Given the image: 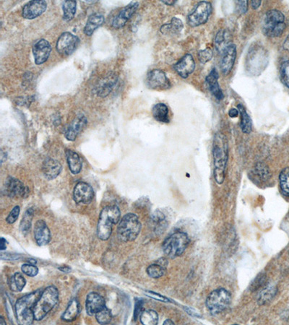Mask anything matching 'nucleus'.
I'll return each instance as SVG.
<instances>
[{"label": "nucleus", "instance_id": "f257e3e1", "mask_svg": "<svg viewBox=\"0 0 289 325\" xmlns=\"http://www.w3.org/2000/svg\"><path fill=\"white\" fill-rule=\"evenodd\" d=\"M213 154L215 180L218 184H222L224 181L228 154L227 141L223 134H217L215 136Z\"/></svg>", "mask_w": 289, "mask_h": 325}, {"label": "nucleus", "instance_id": "f03ea898", "mask_svg": "<svg viewBox=\"0 0 289 325\" xmlns=\"http://www.w3.org/2000/svg\"><path fill=\"white\" fill-rule=\"evenodd\" d=\"M43 291L37 290L34 292L20 298L17 301L15 309L17 320L20 324H33L35 320L34 307Z\"/></svg>", "mask_w": 289, "mask_h": 325}, {"label": "nucleus", "instance_id": "7ed1b4c3", "mask_svg": "<svg viewBox=\"0 0 289 325\" xmlns=\"http://www.w3.org/2000/svg\"><path fill=\"white\" fill-rule=\"evenodd\" d=\"M121 213L118 207H106L101 212L99 217L97 234L102 241L108 240L112 232V226L120 221Z\"/></svg>", "mask_w": 289, "mask_h": 325}, {"label": "nucleus", "instance_id": "20e7f679", "mask_svg": "<svg viewBox=\"0 0 289 325\" xmlns=\"http://www.w3.org/2000/svg\"><path fill=\"white\" fill-rule=\"evenodd\" d=\"M59 301V292L55 286H50L43 291L34 307V317L36 321H41L46 316Z\"/></svg>", "mask_w": 289, "mask_h": 325}, {"label": "nucleus", "instance_id": "39448f33", "mask_svg": "<svg viewBox=\"0 0 289 325\" xmlns=\"http://www.w3.org/2000/svg\"><path fill=\"white\" fill-rule=\"evenodd\" d=\"M189 244L187 234L182 231L174 232L163 243V251L169 258L175 259L182 255Z\"/></svg>", "mask_w": 289, "mask_h": 325}, {"label": "nucleus", "instance_id": "423d86ee", "mask_svg": "<svg viewBox=\"0 0 289 325\" xmlns=\"http://www.w3.org/2000/svg\"><path fill=\"white\" fill-rule=\"evenodd\" d=\"M141 225L137 215L128 213L119 221L117 234L119 240L123 242H133L140 233Z\"/></svg>", "mask_w": 289, "mask_h": 325}, {"label": "nucleus", "instance_id": "0eeeda50", "mask_svg": "<svg viewBox=\"0 0 289 325\" xmlns=\"http://www.w3.org/2000/svg\"><path fill=\"white\" fill-rule=\"evenodd\" d=\"M285 28V17L277 10L267 12L263 22V33L267 36L275 38L281 36Z\"/></svg>", "mask_w": 289, "mask_h": 325}, {"label": "nucleus", "instance_id": "6e6552de", "mask_svg": "<svg viewBox=\"0 0 289 325\" xmlns=\"http://www.w3.org/2000/svg\"><path fill=\"white\" fill-rule=\"evenodd\" d=\"M231 294L224 289L212 291L206 299V306L213 314H219L227 309L231 304Z\"/></svg>", "mask_w": 289, "mask_h": 325}, {"label": "nucleus", "instance_id": "1a4fd4ad", "mask_svg": "<svg viewBox=\"0 0 289 325\" xmlns=\"http://www.w3.org/2000/svg\"><path fill=\"white\" fill-rule=\"evenodd\" d=\"M267 55L264 50L261 47H257L253 49L249 53L248 60H247V68L248 71L253 75H258L263 71L267 65Z\"/></svg>", "mask_w": 289, "mask_h": 325}, {"label": "nucleus", "instance_id": "9d476101", "mask_svg": "<svg viewBox=\"0 0 289 325\" xmlns=\"http://www.w3.org/2000/svg\"><path fill=\"white\" fill-rule=\"evenodd\" d=\"M212 11L211 4L208 2H201L197 5L194 11L188 16L189 26L197 27L205 24L208 21Z\"/></svg>", "mask_w": 289, "mask_h": 325}, {"label": "nucleus", "instance_id": "9b49d317", "mask_svg": "<svg viewBox=\"0 0 289 325\" xmlns=\"http://www.w3.org/2000/svg\"><path fill=\"white\" fill-rule=\"evenodd\" d=\"M80 40L76 36L69 32L62 33L57 40V50L62 57L72 55L78 47Z\"/></svg>", "mask_w": 289, "mask_h": 325}, {"label": "nucleus", "instance_id": "f8f14e48", "mask_svg": "<svg viewBox=\"0 0 289 325\" xmlns=\"http://www.w3.org/2000/svg\"><path fill=\"white\" fill-rule=\"evenodd\" d=\"M148 87L154 90H166L170 88L171 83L165 72L161 70H153L146 77Z\"/></svg>", "mask_w": 289, "mask_h": 325}, {"label": "nucleus", "instance_id": "ddd939ff", "mask_svg": "<svg viewBox=\"0 0 289 325\" xmlns=\"http://www.w3.org/2000/svg\"><path fill=\"white\" fill-rule=\"evenodd\" d=\"M73 197L75 203L87 205L93 200L94 197L93 188L88 183L79 182L74 189Z\"/></svg>", "mask_w": 289, "mask_h": 325}, {"label": "nucleus", "instance_id": "4468645a", "mask_svg": "<svg viewBox=\"0 0 289 325\" xmlns=\"http://www.w3.org/2000/svg\"><path fill=\"white\" fill-rule=\"evenodd\" d=\"M47 8V3L43 0H35L27 3L23 7V17L26 19L33 20L41 16Z\"/></svg>", "mask_w": 289, "mask_h": 325}, {"label": "nucleus", "instance_id": "2eb2a0df", "mask_svg": "<svg viewBox=\"0 0 289 325\" xmlns=\"http://www.w3.org/2000/svg\"><path fill=\"white\" fill-rule=\"evenodd\" d=\"M35 63L37 65H42L48 60L52 52V47L48 41L41 39L35 43L33 47Z\"/></svg>", "mask_w": 289, "mask_h": 325}, {"label": "nucleus", "instance_id": "dca6fc26", "mask_svg": "<svg viewBox=\"0 0 289 325\" xmlns=\"http://www.w3.org/2000/svg\"><path fill=\"white\" fill-rule=\"evenodd\" d=\"M139 7L137 2H132L128 6L125 7L120 13L114 18L112 21V26L115 28H121L125 26L126 23L129 21Z\"/></svg>", "mask_w": 289, "mask_h": 325}, {"label": "nucleus", "instance_id": "f3484780", "mask_svg": "<svg viewBox=\"0 0 289 325\" xmlns=\"http://www.w3.org/2000/svg\"><path fill=\"white\" fill-rule=\"evenodd\" d=\"M6 193L11 198H23L28 193L23 183L17 178L10 177L6 182Z\"/></svg>", "mask_w": 289, "mask_h": 325}, {"label": "nucleus", "instance_id": "a211bd4d", "mask_svg": "<svg viewBox=\"0 0 289 325\" xmlns=\"http://www.w3.org/2000/svg\"><path fill=\"white\" fill-rule=\"evenodd\" d=\"M117 80V75L114 73H109L101 79L95 87L97 95L101 97H107L113 90Z\"/></svg>", "mask_w": 289, "mask_h": 325}, {"label": "nucleus", "instance_id": "6ab92c4d", "mask_svg": "<svg viewBox=\"0 0 289 325\" xmlns=\"http://www.w3.org/2000/svg\"><path fill=\"white\" fill-rule=\"evenodd\" d=\"M175 71L183 78H186L194 72L196 68V62L191 55H184L180 61L177 62L174 66Z\"/></svg>", "mask_w": 289, "mask_h": 325}, {"label": "nucleus", "instance_id": "aec40b11", "mask_svg": "<svg viewBox=\"0 0 289 325\" xmlns=\"http://www.w3.org/2000/svg\"><path fill=\"white\" fill-rule=\"evenodd\" d=\"M88 120L86 117L84 115H79L75 118L70 125L67 128L65 132V137L68 141H74L78 137V134L81 132L83 128L85 127L87 124Z\"/></svg>", "mask_w": 289, "mask_h": 325}, {"label": "nucleus", "instance_id": "412c9836", "mask_svg": "<svg viewBox=\"0 0 289 325\" xmlns=\"http://www.w3.org/2000/svg\"><path fill=\"white\" fill-rule=\"evenodd\" d=\"M221 68L224 75H228L232 70L236 57V46L231 43L223 52Z\"/></svg>", "mask_w": 289, "mask_h": 325}, {"label": "nucleus", "instance_id": "4be33fe9", "mask_svg": "<svg viewBox=\"0 0 289 325\" xmlns=\"http://www.w3.org/2000/svg\"><path fill=\"white\" fill-rule=\"evenodd\" d=\"M34 238L38 246H45L51 240V233L46 223L43 220H39L35 224Z\"/></svg>", "mask_w": 289, "mask_h": 325}, {"label": "nucleus", "instance_id": "5701e85b", "mask_svg": "<svg viewBox=\"0 0 289 325\" xmlns=\"http://www.w3.org/2000/svg\"><path fill=\"white\" fill-rule=\"evenodd\" d=\"M105 306V300L97 293H90L87 296L85 307L89 316H93Z\"/></svg>", "mask_w": 289, "mask_h": 325}, {"label": "nucleus", "instance_id": "b1692460", "mask_svg": "<svg viewBox=\"0 0 289 325\" xmlns=\"http://www.w3.org/2000/svg\"><path fill=\"white\" fill-rule=\"evenodd\" d=\"M61 171L62 165L56 160L49 158L43 161V166H42V172L46 179H55L60 174Z\"/></svg>", "mask_w": 289, "mask_h": 325}, {"label": "nucleus", "instance_id": "393cba45", "mask_svg": "<svg viewBox=\"0 0 289 325\" xmlns=\"http://www.w3.org/2000/svg\"><path fill=\"white\" fill-rule=\"evenodd\" d=\"M218 74L216 69H213L209 75L206 77V82L209 87L210 91L217 100L221 101L223 99L222 90L218 83Z\"/></svg>", "mask_w": 289, "mask_h": 325}, {"label": "nucleus", "instance_id": "a878e982", "mask_svg": "<svg viewBox=\"0 0 289 325\" xmlns=\"http://www.w3.org/2000/svg\"><path fill=\"white\" fill-rule=\"evenodd\" d=\"M104 21L105 18L102 13H94L89 17L86 25L84 28V33L87 36H91L97 28L103 25Z\"/></svg>", "mask_w": 289, "mask_h": 325}, {"label": "nucleus", "instance_id": "bb28decb", "mask_svg": "<svg viewBox=\"0 0 289 325\" xmlns=\"http://www.w3.org/2000/svg\"><path fill=\"white\" fill-rule=\"evenodd\" d=\"M166 265H167V262L166 259H161L158 260L157 263L149 266L146 271L149 277L154 279L160 278L165 274Z\"/></svg>", "mask_w": 289, "mask_h": 325}, {"label": "nucleus", "instance_id": "cd10ccee", "mask_svg": "<svg viewBox=\"0 0 289 325\" xmlns=\"http://www.w3.org/2000/svg\"><path fill=\"white\" fill-rule=\"evenodd\" d=\"M231 37L226 30H221L215 38V45L218 52L222 54L228 46L231 44Z\"/></svg>", "mask_w": 289, "mask_h": 325}, {"label": "nucleus", "instance_id": "c85d7f7f", "mask_svg": "<svg viewBox=\"0 0 289 325\" xmlns=\"http://www.w3.org/2000/svg\"><path fill=\"white\" fill-rule=\"evenodd\" d=\"M66 156L67 163L70 171L73 174H78L82 169V161L78 153L74 152L71 150H67Z\"/></svg>", "mask_w": 289, "mask_h": 325}, {"label": "nucleus", "instance_id": "c756f323", "mask_svg": "<svg viewBox=\"0 0 289 325\" xmlns=\"http://www.w3.org/2000/svg\"><path fill=\"white\" fill-rule=\"evenodd\" d=\"M169 108L166 104L159 103V104H156L152 109V114L154 117L155 118L156 120L158 122L161 123H169L170 119H169Z\"/></svg>", "mask_w": 289, "mask_h": 325}, {"label": "nucleus", "instance_id": "7c9ffc66", "mask_svg": "<svg viewBox=\"0 0 289 325\" xmlns=\"http://www.w3.org/2000/svg\"><path fill=\"white\" fill-rule=\"evenodd\" d=\"M79 312H80V307H79L78 300L75 299L72 300L65 312L62 314V319L67 322H71L76 319Z\"/></svg>", "mask_w": 289, "mask_h": 325}, {"label": "nucleus", "instance_id": "2f4dec72", "mask_svg": "<svg viewBox=\"0 0 289 325\" xmlns=\"http://www.w3.org/2000/svg\"><path fill=\"white\" fill-rule=\"evenodd\" d=\"M238 109L240 117H241L240 125H241L242 130L245 134H250L252 132V128H253L251 118L249 116L246 110H245V107L242 104H238Z\"/></svg>", "mask_w": 289, "mask_h": 325}, {"label": "nucleus", "instance_id": "473e14b6", "mask_svg": "<svg viewBox=\"0 0 289 325\" xmlns=\"http://www.w3.org/2000/svg\"><path fill=\"white\" fill-rule=\"evenodd\" d=\"M26 281L21 272H16L9 281V287L14 292H21L26 286Z\"/></svg>", "mask_w": 289, "mask_h": 325}, {"label": "nucleus", "instance_id": "72a5a7b5", "mask_svg": "<svg viewBox=\"0 0 289 325\" xmlns=\"http://www.w3.org/2000/svg\"><path fill=\"white\" fill-rule=\"evenodd\" d=\"M152 222L155 226V230L157 233H163L167 227L168 223L166 221L165 215L161 211H156L153 214Z\"/></svg>", "mask_w": 289, "mask_h": 325}, {"label": "nucleus", "instance_id": "f704fd0d", "mask_svg": "<svg viewBox=\"0 0 289 325\" xmlns=\"http://www.w3.org/2000/svg\"><path fill=\"white\" fill-rule=\"evenodd\" d=\"M140 322L144 325H155L159 322V315L154 310H146L139 316Z\"/></svg>", "mask_w": 289, "mask_h": 325}, {"label": "nucleus", "instance_id": "c9c22d12", "mask_svg": "<svg viewBox=\"0 0 289 325\" xmlns=\"http://www.w3.org/2000/svg\"><path fill=\"white\" fill-rule=\"evenodd\" d=\"M183 23L181 20L177 18H173L171 23L169 24L164 25L161 28V31L163 33L168 34V33H178L182 30Z\"/></svg>", "mask_w": 289, "mask_h": 325}, {"label": "nucleus", "instance_id": "e433bc0d", "mask_svg": "<svg viewBox=\"0 0 289 325\" xmlns=\"http://www.w3.org/2000/svg\"><path fill=\"white\" fill-rule=\"evenodd\" d=\"M277 293V289L274 286H269L265 289L262 290L261 292L259 294L258 302L260 305L267 304L269 301L273 299Z\"/></svg>", "mask_w": 289, "mask_h": 325}, {"label": "nucleus", "instance_id": "4c0bfd02", "mask_svg": "<svg viewBox=\"0 0 289 325\" xmlns=\"http://www.w3.org/2000/svg\"><path fill=\"white\" fill-rule=\"evenodd\" d=\"M76 1L64 2L62 9H63V18L66 21H70L73 19L76 13Z\"/></svg>", "mask_w": 289, "mask_h": 325}, {"label": "nucleus", "instance_id": "58836bf2", "mask_svg": "<svg viewBox=\"0 0 289 325\" xmlns=\"http://www.w3.org/2000/svg\"><path fill=\"white\" fill-rule=\"evenodd\" d=\"M279 182L282 193L289 198V168H284L279 176Z\"/></svg>", "mask_w": 289, "mask_h": 325}, {"label": "nucleus", "instance_id": "ea45409f", "mask_svg": "<svg viewBox=\"0 0 289 325\" xmlns=\"http://www.w3.org/2000/svg\"><path fill=\"white\" fill-rule=\"evenodd\" d=\"M33 209H28V210L26 212V213H25L24 216L23 217L21 225H20V228H21L22 233L26 234L29 231L31 227L32 219H33Z\"/></svg>", "mask_w": 289, "mask_h": 325}, {"label": "nucleus", "instance_id": "a19ab883", "mask_svg": "<svg viewBox=\"0 0 289 325\" xmlns=\"http://www.w3.org/2000/svg\"><path fill=\"white\" fill-rule=\"evenodd\" d=\"M95 319L97 321L101 324H107L110 323L112 319V314L110 310L104 306L103 309L100 310L99 312L95 314Z\"/></svg>", "mask_w": 289, "mask_h": 325}, {"label": "nucleus", "instance_id": "79ce46f5", "mask_svg": "<svg viewBox=\"0 0 289 325\" xmlns=\"http://www.w3.org/2000/svg\"><path fill=\"white\" fill-rule=\"evenodd\" d=\"M255 173L261 181H267L270 177V171L266 165L259 163L255 166Z\"/></svg>", "mask_w": 289, "mask_h": 325}, {"label": "nucleus", "instance_id": "37998d69", "mask_svg": "<svg viewBox=\"0 0 289 325\" xmlns=\"http://www.w3.org/2000/svg\"><path fill=\"white\" fill-rule=\"evenodd\" d=\"M280 79L284 85L289 88V61L284 62L280 67Z\"/></svg>", "mask_w": 289, "mask_h": 325}, {"label": "nucleus", "instance_id": "c03bdc74", "mask_svg": "<svg viewBox=\"0 0 289 325\" xmlns=\"http://www.w3.org/2000/svg\"><path fill=\"white\" fill-rule=\"evenodd\" d=\"M22 272L29 277H35L38 273V269L35 264H25L22 266Z\"/></svg>", "mask_w": 289, "mask_h": 325}, {"label": "nucleus", "instance_id": "a18cd8bd", "mask_svg": "<svg viewBox=\"0 0 289 325\" xmlns=\"http://www.w3.org/2000/svg\"><path fill=\"white\" fill-rule=\"evenodd\" d=\"M198 57H199L201 63H206V62H209L213 57V52L210 49H206V50L199 52Z\"/></svg>", "mask_w": 289, "mask_h": 325}, {"label": "nucleus", "instance_id": "49530a36", "mask_svg": "<svg viewBox=\"0 0 289 325\" xmlns=\"http://www.w3.org/2000/svg\"><path fill=\"white\" fill-rule=\"evenodd\" d=\"M265 282V274H260L255 279V281H253V284L251 286V290L253 291H257L260 288H261L263 286V284Z\"/></svg>", "mask_w": 289, "mask_h": 325}, {"label": "nucleus", "instance_id": "de8ad7c7", "mask_svg": "<svg viewBox=\"0 0 289 325\" xmlns=\"http://www.w3.org/2000/svg\"><path fill=\"white\" fill-rule=\"evenodd\" d=\"M21 209L19 206H16L12 210L11 213L8 215V218L6 219V221L9 224L14 223L16 221L17 219L19 216Z\"/></svg>", "mask_w": 289, "mask_h": 325}, {"label": "nucleus", "instance_id": "09e8293b", "mask_svg": "<svg viewBox=\"0 0 289 325\" xmlns=\"http://www.w3.org/2000/svg\"><path fill=\"white\" fill-rule=\"evenodd\" d=\"M236 11L240 14H245L248 11V1H237L236 2Z\"/></svg>", "mask_w": 289, "mask_h": 325}, {"label": "nucleus", "instance_id": "8fccbe9b", "mask_svg": "<svg viewBox=\"0 0 289 325\" xmlns=\"http://www.w3.org/2000/svg\"><path fill=\"white\" fill-rule=\"evenodd\" d=\"M146 294H147L148 296H150V297L159 300V301H164V302H168V301H169V299H166V298L164 297L163 296H161V295L156 294V293L151 292V291H146Z\"/></svg>", "mask_w": 289, "mask_h": 325}, {"label": "nucleus", "instance_id": "3c124183", "mask_svg": "<svg viewBox=\"0 0 289 325\" xmlns=\"http://www.w3.org/2000/svg\"><path fill=\"white\" fill-rule=\"evenodd\" d=\"M142 301L139 300L136 302L135 304V309H134V320H137V317H138L139 315L140 314L141 309H142Z\"/></svg>", "mask_w": 289, "mask_h": 325}, {"label": "nucleus", "instance_id": "603ef678", "mask_svg": "<svg viewBox=\"0 0 289 325\" xmlns=\"http://www.w3.org/2000/svg\"><path fill=\"white\" fill-rule=\"evenodd\" d=\"M7 245H8V242H7L6 239L1 238V241H0V249H1L2 251L6 250Z\"/></svg>", "mask_w": 289, "mask_h": 325}, {"label": "nucleus", "instance_id": "864d4df0", "mask_svg": "<svg viewBox=\"0 0 289 325\" xmlns=\"http://www.w3.org/2000/svg\"><path fill=\"white\" fill-rule=\"evenodd\" d=\"M228 115L230 117L235 118L237 117L238 115V111L236 109H231L228 112Z\"/></svg>", "mask_w": 289, "mask_h": 325}, {"label": "nucleus", "instance_id": "5fc2aeb1", "mask_svg": "<svg viewBox=\"0 0 289 325\" xmlns=\"http://www.w3.org/2000/svg\"><path fill=\"white\" fill-rule=\"evenodd\" d=\"M260 5H261V1H255V0H253V1H252L251 3V6L253 7V8L254 10H256L258 9L259 7L260 6Z\"/></svg>", "mask_w": 289, "mask_h": 325}, {"label": "nucleus", "instance_id": "6e6d98bb", "mask_svg": "<svg viewBox=\"0 0 289 325\" xmlns=\"http://www.w3.org/2000/svg\"><path fill=\"white\" fill-rule=\"evenodd\" d=\"M283 48L284 50H286L287 52H289V35L288 37L285 38V41H284Z\"/></svg>", "mask_w": 289, "mask_h": 325}, {"label": "nucleus", "instance_id": "4d7b16f0", "mask_svg": "<svg viewBox=\"0 0 289 325\" xmlns=\"http://www.w3.org/2000/svg\"><path fill=\"white\" fill-rule=\"evenodd\" d=\"M59 269H60V270H61L62 272H66V273H68V272H70V271H71V269H70L69 267H66V266H65V267H60Z\"/></svg>", "mask_w": 289, "mask_h": 325}, {"label": "nucleus", "instance_id": "13d9d810", "mask_svg": "<svg viewBox=\"0 0 289 325\" xmlns=\"http://www.w3.org/2000/svg\"><path fill=\"white\" fill-rule=\"evenodd\" d=\"M163 3H164V4L167 5V6H173V5L174 4V3H176L175 1H174V0H171V1H162Z\"/></svg>", "mask_w": 289, "mask_h": 325}, {"label": "nucleus", "instance_id": "bf43d9fd", "mask_svg": "<svg viewBox=\"0 0 289 325\" xmlns=\"http://www.w3.org/2000/svg\"><path fill=\"white\" fill-rule=\"evenodd\" d=\"M164 324H174V321H171V319H166L164 322Z\"/></svg>", "mask_w": 289, "mask_h": 325}, {"label": "nucleus", "instance_id": "052dcab7", "mask_svg": "<svg viewBox=\"0 0 289 325\" xmlns=\"http://www.w3.org/2000/svg\"><path fill=\"white\" fill-rule=\"evenodd\" d=\"M0 324H6V321L3 316L0 317Z\"/></svg>", "mask_w": 289, "mask_h": 325}]
</instances>
